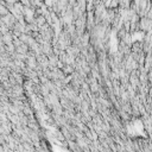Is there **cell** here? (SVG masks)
Returning <instances> with one entry per match:
<instances>
[{
	"label": "cell",
	"mask_w": 152,
	"mask_h": 152,
	"mask_svg": "<svg viewBox=\"0 0 152 152\" xmlns=\"http://www.w3.org/2000/svg\"><path fill=\"white\" fill-rule=\"evenodd\" d=\"M127 132L133 138H142L146 135L145 127L140 120H133L127 126Z\"/></svg>",
	"instance_id": "6da1fadb"
}]
</instances>
